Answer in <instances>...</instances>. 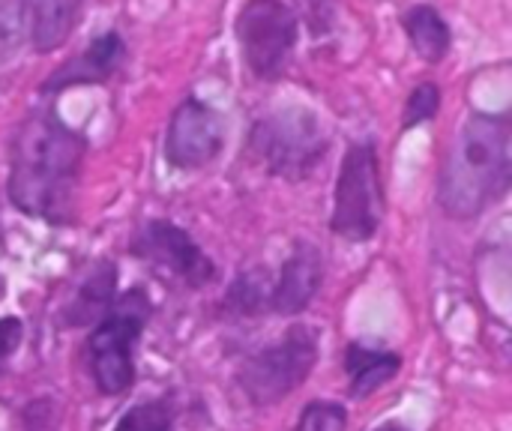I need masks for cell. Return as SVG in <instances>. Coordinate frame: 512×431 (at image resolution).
Returning <instances> with one entry per match:
<instances>
[{
	"label": "cell",
	"mask_w": 512,
	"mask_h": 431,
	"mask_svg": "<svg viewBox=\"0 0 512 431\" xmlns=\"http://www.w3.org/2000/svg\"><path fill=\"white\" fill-rule=\"evenodd\" d=\"M126 42L117 30H105L96 39H90L87 48H81L78 54L66 57L42 84H39V96L54 99L66 90L75 87H93V84H105L114 75H120V69L126 66Z\"/></svg>",
	"instance_id": "10"
},
{
	"label": "cell",
	"mask_w": 512,
	"mask_h": 431,
	"mask_svg": "<svg viewBox=\"0 0 512 431\" xmlns=\"http://www.w3.org/2000/svg\"><path fill=\"white\" fill-rule=\"evenodd\" d=\"M324 285V255L312 240H297L282 261L276 279L270 282L267 315L294 318L312 306Z\"/></svg>",
	"instance_id": "11"
},
{
	"label": "cell",
	"mask_w": 512,
	"mask_h": 431,
	"mask_svg": "<svg viewBox=\"0 0 512 431\" xmlns=\"http://www.w3.org/2000/svg\"><path fill=\"white\" fill-rule=\"evenodd\" d=\"M234 36L246 72L255 81H279L300 39V15L285 0H246L234 18Z\"/></svg>",
	"instance_id": "7"
},
{
	"label": "cell",
	"mask_w": 512,
	"mask_h": 431,
	"mask_svg": "<svg viewBox=\"0 0 512 431\" xmlns=\"http://www.w3.org/2000/svg\"><path fill=\"white\" fill-rule=\"evenodd\" d=\"M387 198L375 138L354 141L339 165L333 186L330 231L348 243H369L384 222Z\"/></svg>",
	"instance_id": "5"
},
{
	"label": "cell",
	"mask_w": 512,
	"mask_h": 431,
	"mask_svg": "<svg viewBox=\"0 0 512 431\" xmlns=\"http://www.w3.org/2000/svg\"><path fill=\"white\" fill-rule=\"evenodd\" d=\"M399 372H402V357L393 351L366 348L360 342H351L345 348V375H348V390L354 399L375 396Z\"/></svg>",
	"instance_id": "15"
},
{
	"label": "cell",
	"mask_w": 512,
	"mask_h": 431,
	"mask_svg": "<svg viewBox=\"0 0 512 431\" xmlns=\"http://www.w3.org/2000/svg\"><path fill=\"white\" fill-rule=\"evenodd\" d=\"M129 255L153 270L168 273L171 279H180L186 288H207L216 279L213 258L186 228L171 219L144 222L129 243Z\"/></svg>",
	"instance_id": "8"
},
{
	"label": "cell",
	"mask_w": 512,
	"mask_h": 431,
	"mask_svg": "<svg viewBox=\"0 0 512 431\" xmlns=\"http://www.w3.org/2000/svg\"><path fill=\"white\" fill-rule=\"evenodd\" d=\"M402 24V33L411 45V51L429 63V66H438L450 57V48H453V30L447 24V18L432 6V3H414L402 12L399 18Z\"/></svg>",
	"instance_id": "13"
},
{
	"label": "cell",
	"mask_w": 512,
	"mask_h": 431,
	"mask_svg": "<svg viewBox=\"0 0 512 431\" xmlns=\"http://www.w3.org/2000/svg\"><path fill=\"white\" fill-rule=\"evenodd\" d=\"M375 431H408L402 423H384V426H378Z\"/></svg>",
	"instance_id": "22"
},
{
	"label": "cell",
	"mask_w": 512,
	"mask_h": 431,
	"mask_svg": "<svg viewBox=\"0 0 512 431\" xmlns=\"http://www.w3.org/2000/svg\"><path fill=\"white\" fill-rule=\"evenodd\" d=\"M512 183V123L507 114L474 111L456 132L441 174L438 204L450 219L471 222L507 198Z\"/></svg>",
	"instance_id": "2"
},
{
	"label": "cell",
	"mask_w": 512,
	"mask_h": 431,
	"mask_svg": "<svg viewBox=\"0 0 512 431\" xmlns=\"http://www.w3.org/2000/svg\"><path fill=\"white\" fill-rule=\"evenodd\" d=\"M24 30V0H0V45H15Z\"/></svg>",
	"instance_id": "20"
},
{
	"label": "cell",
	"mask_w": 512,
	"mask_h": 431,
	"mask_svg": "<svg viewBox=\"0 0 512 431\" xmlns=\"http://www.w3.org/2000/svg\"><path fill=\"white\" fill-rule=\"evenodd\" d=\"M348 408L339 405V402H330V399H318V402H309L297 420L294 431H348Z\"/></svg>",
	"instance_id": "19"
},
{
	"label": "cell",
	"mask_w": 512,
	"mask_h": 431,
	"mask_svg": "<svg viewBox=\"0 0 512 431\" xmlns=\"http://www.w3.org/2000/svg\"><path fill=\"white\" fill-rule=\"evenodd\" d=\"M318 330L309 324H294L282 333L276 345L261 348L237 369V384L255 408H270L288 399L306 384L318 363Z\"/></svg>",
	"instance_id": "6"
},
{
	"label": "cell",
	"mask_w": 512,
	"mask_h": 431,
	"mask_svg": "<svg viewBox=\"0 0 512 431\" xmlns=\"http://www.w3.org/2000/svg\"><path fill=\"white\" fill-rule=\"evenodd\" d=\"M153 318L144 288L120 294L87 336V366L102 396H123L135 384V348Z\"/></svg>",
	"instance_id": "3"
},
{
	"label": "cell",
	"mask_w": 512,
	"mask_h": 431,
	"mask_svg": "<svg viewBox=\"0 0 512 431\" xmlns=\"http://www.w3.org/2000/svg\"><path fill=\"white\" fill-rule=\"evenodd\" d=\"M0 297H3V288H0Z\"/></svg>",
	"instance_id": "23"
},
{
	"label": "cell",
	"mask_w": 512,
	"mask_h": 431,
	"mask_svg": "<svg viewBox=\"0 0 512 431\" xmlns=\"http://www.w3.org/2000/svg\"><path fill=\"white\" fill-rule=\"evenodd\" d=\"M222 150H225L222 114L198 96H183L171 111L165 129V144H162L165 162L177 171H201L213 165Z\"/></svg>",
	"instance_id": "9"
},
{
	"label": "cell",
	"mask_w": 512,
	"mask_h": 431,
	"mask_svg": "<svg viewBox=\"0 0 512 431\" xmlns=\"http://www.w3.org/2000/svg\"><path fill=\"white\" fill-rule=\"evenodd\" d=\"M441 99H444V93H441V87H438L435 81L417 84V87L408 93L405 108H402V132H411V129H417V126L432 123V120L438 117V111H441Z\"/></svg>",
	"instance_id": "18"
},
{
	"label": "cell",
	"mask_w": 512,
	"mask_h": 431,
	"mask_svg": "<svg viewBox=\"0 0 512 431\" xmlns=\"http://www.w3.org/2000/svg\"><path fill=\"white\" fill-rule=\"evenodd\" d=\"M87 0H24V18H27V36L36 54H51L63 48L81 15Z\"/></svg>",
	"instance_id": "12"
},
{
	"label": "cell",
	"mask_w": 512,
	"mask_h": 431,
	"mask_svg": "<svg viewBox=\"0 0 512 431\" xmlns=\"http://www.w3.org/2000/svg\"><path fill=\"white\" fill-rule=\"evenodd\" d=\"M270 276L264 270H243L225 291L222 297V309H228L231 315L240 318H255V315H267V303H270Z\"/></svg>",
	"instance_id": "16"
},
{
	"label": "cell",
	"mask_w": 512,
	"mask_h": 431,
	"mask_svg": "<svg viewBox=\"0 0 512 431\" xmlns=\"http://www.w3.org/2000/svg\"><path fill=\"white\" fill-rule=\"evenodd\" d=\"M249 147L264 162L267 174L288 183H303L324 162L330 135L312 108L288 105L255 120Z\"/></svg>",
	"instance_id": "4"
},
{
	"label": "cell",
	"mask_w": 512,
	"mask_h": 431,
	"mask_svg": "<svg viewBox=\"0 0 512 431\" xmlns=\"http://www.w3.org/2000/svg\"><path fill=\"white\" fill-rule=\"evenodd\" d=\"M87 141L57 111L33 108L9 141L6 195L12 207L48 225H72Z\"/></svg>",
	"instance_id": "1"
},
{
	"label": "cell",
	"mask_w": 512,
	"mask_h": 431,
	"mask_svg": "<svg viewBox=\"0 0 512 431\" xmlns=\"http://www.w3.org/2000/svg\"><path fill=\"white\" fill-rule=\"evenodd\" d=\"M21 339H24V324H21V318H15V315L0 318V375L6 372V366H9V360L15 357V351L21 348Z\"/></svg>",
	"instance_id": "21"
},
{
	"label": "cell",
	"mask_w": 512,
	"mask_h": 431,
	"mask_svg": "<svg viewBox=\"0 0 512 431\" xmlns=\"http://www.w3.org/2000/svg\"><path fill=\"white\" fill-rule=\"evenodd\" d=\"M111 431H177L174 429V408L168 399H147L129 408Z\"/></svg>",
	"instance_id": "17"
},
{
	"label": "cell",
	"mask_w": 512,
	"mask_h": 431,
	"mask_svg": "<svg viewBox=\"0 0 512 431\" xmlns=\"http://www.w3.org/2000/svg\"><path fill=\"white\" fill-rule=\"evenodd\" d=\"M117 300V267L114 261H99L75 288L69 303L63 306L66 327H93Z\"/></svg>",
	"instance_id": "14"
}]
</instances>
